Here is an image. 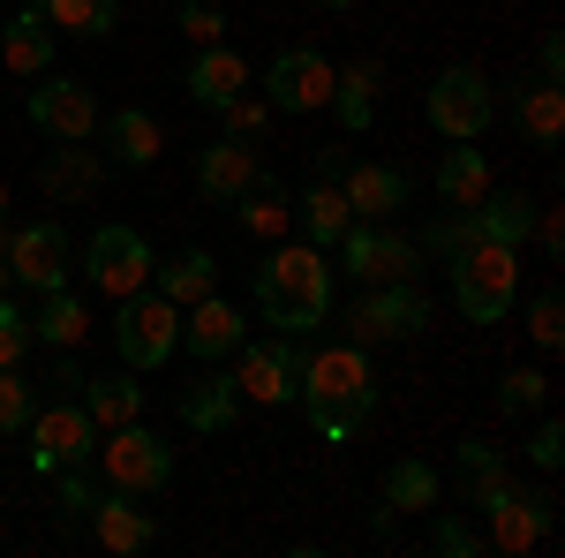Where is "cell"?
Wrapping results in <instances>:
<instances>
[{"instance_id":"6da1fadb","label":"cell","mask_w":565,"mask_h":558,"mask_svg":"<svg viewBox=\"0 0 565 558\" xmlns=\"http://www.w3.org/2000/svg\"><path fill=\"white\" fill-rule=\"evenodd\" d=\"M309 408V430L324 438V445H348L354 430L370 423V408H377V370H370V355L362 347H317L302 355V392H295Z\"/></svg>"},{"instance_id":"7a4b0ae2","label":"cell","mask_w":565,"mask_h":558,"mask_svg":"<svg viewBox=\"0 0 565 558\" xmlns=\"http://www.w3.org/2000/svg\"><path fill=\"white\" fill-rule=\"evenodd\" d=\"M257 309H264V325H279V340L317 333L332 317V264H324V250L317 242H302V250L279 242L257 264Z\"/></svg>"},{"instance_id":"3957f363","label":"cell","mask_w":565,"mask_h":558,"mask_svg":"<svg viewBox=\"0 0 565 558\" xmlns=\"http://www.w3.org/2000/svg\"><path fill=\"white\" fill-rule=\"evenodd\" d=\"M452 257V302L468 325H498L513 295H521V250H498V242H460L445 250Z\"/></svg>"},{"instance_id":"277c9868","label":"cell","mask_w":565,"mask_h":558,"mask_svg":"<svg viewBox=\"0 0 565 558\" xmlns=\"http://www.w3.org/2000/svg\"><path fill=\"white\" fill-rule=\"evenodd\" d=\"M90 461H98V475H106V491L151 498V491H167V475H174V445H159V438L143 430V415H136V423L106 430Z\"/></svg>"},{"instance_id":"5b68a950","label":"cell","mask_w":565,"mask_h":558,"mask_svg":"<svg viewBox=\"0 0 565 558\" xmlns=\"http://www.w3.org/2000/svg\"><path fill=\"white\" fill-rule=\"evenodd\" d=\"M114 347H121V362H129V370H159V362L181 347V309L159 295V287H136V295H121Z\"/></svg>"},{"instance_id":"8992f818","label":"cell","mask_w":565,"mask_h":558,"mask_svg":"<svg viewBox=\"0 0 565 558\" xmlns=\"http://www.w3.org/2000/svg\"><path fill=\"white\" fill-rule=\"evenodd\" d=\"M415 333H430V295H423L415 280H385V287H370V295L348 309V340L354 347L415 340Z\"/></svg>"},{"instance_id":"52a82bcc","label":"cell","mask_w":565,"mask_h":558,"mask_svg":"<svg viewBox=\"0 0 565 558\" xmlns=\"http://www.w3.org/2000/svg\"><path fill=\"white\" fill-rule=\"evenodd\" d=\"M490 114H498V98H490V76L482 69H445L430 84V129L445 136V144H476L482 129H490Z\"/></svg>"},{"instance_id":"ba28073f","label":"cell","mask_w":565,"mask_h":558,"mask_svg":"<svg viewBox=\"0 0 565 558\" xmlns=\"http://www.w3.org/2000/svg\"><path fill=\"white\" fill-rule=\"evenodd\" d=\"M151 242H143V234H136V227H98V234H90L84 242V272H90V287H98V295H136V287H151Z\"/></svg>"},{"instance_id":"9c48e42d","label":"cell","mask_w":565,"mask_h":558,"mask_svg":"<svg viewBox=\"0 0 565 558\" xmlns=\"http://www.w3.org/2000/svg\"><path fill=\"white\" fill-rule=\"evenodd\" d=\"M31 468L53 475V468H84L90 453H98V423H90L84 400H61V408H45V415H31Z\"/></svg>"},{"instance_id":"30bf717a","label":"cell","mask_w":565,"mask_h":558,"mask_svg":"<svg viewBox=\"0 0 565 558\" xmlns=\"http://www.w3.org/2000/svg\"><path fill=\"white\" fill-rule=\"evenodd\" d=\"M68 264H76V242H68V227H53V219L8 234V280H15V287H31V295L68 287Z\"/></svg>"},{"instance_id":"8fae6325","label":"cell","mask_w":565,"mask_h":558,"mask_svg":"<svg viewBox=\"0 0 565 558\" xmlns=\"http://www.w3.org/2000/svg\"><path fill=\"white\" fill-rule=\"evenodd\" d=\"M332 250H340V272H348V280H362V287L415 280V242H407V234H392V227H377V219H370V227H348Z\"/></svg>"},{"instance_id":"7c38bea8","label":"cell","mask_w":565,"mask_h":558,"mask_svg":"<svg viewBox=\"0 0 565 558\" xmlns=\"http://www.w3.org/2000/svg\"><path fill=\"white\" fill-rule=\"evenodd\" d=\"M264 98H271L279 114H324V106H332V61H324L317 45H287V53L271 61V76H264Z\"/></svg>"},{"instance_id":"4fadbf2b","label":"cell","mask_w":565,"mask_h":558,"mask_svg":"<svg viewBox=\"0 0 565 558\" xmlns=\"http://www.w3.org/2000/svg\"><path fill=\"white\" fill-rule=\"evenodd\" d=\"M242 362H234V386H242V400H264V408H287L295 392H302V355L287 340H242L234 347Z\"/></svg>"},{"instance_id":"5bb4252c","label":"cell","mask_w":565,"mask_h":558,"mask_svg":"<svg viewBox=\"0 0 565 558\" xmlns=\"http://www.w3.org/2000/svg\"><path fill=\"white\" fill-rule=\"evenodd\" d=\"M31 122H39L53 144H84V136L98 129V98H90V84H76V76H39V84H31Z\"/></svg>"},{"instance_id":"9a60e30c","label":"cell","mask_w":565,"mask_h":558,"mask_svg":"<svg viewBox=\"0 0 565 558\" xmlns=\"http://www.w3.org/2000/svg\"><path fill=\"white\" fill-rule=\"evenodd\" d=\"M551 528H558V498H551V491H505V498L490 506V551L521 558V551H535Z\"/></svg>"},{"instance_id":"2e32d148","label":"cell","mask_w":565,"mask_h":558,"mask_svg":"<svg viewBox=\"0 0 565 558\" xmlns=\"http://www.w3.org/2000/svg\"><path fill=\"white\" fill-rule=\"evenodd\" d=\"M264 181L257 151L242 144V136H218V144H204V159H196V189L212 197V204H234V197H249Z\"/></svg>"},{"instance_id":"e0dca14e","label":"cell","mask_w":565,"mask_h":558,"mask_svg":"<svg viewBox=\"0 0 565 558\" xmlns=\"http://www.w3.org/2000/svg\"><path fill=\"white\" fill-rule=\"evenodd\" d=\"M242 333H249V325H242V309H234V302H218V295H204V302H189V309H181V347H189L196 362L234 355Z\"/></svg>"},{"instance_id":"ac0fdd59","label":"cell","mask_w":565,"mask_h":558,"mask_svg":"<svg viewBox=\"0 0 565 558\" xmlns=\"http://www.w3.org/2000/svg\"><path fill=\"white\" fill-rule=\"evenodd\" d=\"M90 528H98V544H106L114 558L151 551V536H159V520L143 514L129 491H98V506H90Z\"/></svg>"},{"instance_id":"d6986e66","label":"cell","mask_w":565,"mask_h":558,"mask_svg":"<svg viewBox=\"0 0 565 558\" xmlns=\"http://www.w3.org/2000/svg\"><path fill=\"white\" fill-rule=\"evenodd\" d=\"M340 197H348V212H362V219H392L407 204V173L385 167V159H362V167L340 173Z\"/></svg>"},{"instance_id":"ffe728a7","label":"cell","mask_w":565,"mask_h":558,"mask_svg":"<svg viewBox=\"0 0 565 558\" xmlns=\"http://www.w3.org/2000/svg\"><path fill=\"white\" fill-rule=\"evenodd\" d=\"M0 53H8V69H15V76H45V69H53V23H45L39 0H31L23 15H8V23H0Z\"/></svg>"},{"instance_id":"44dd1931","label":"cell","mask_w":565,"mask_h":558,"mask_svg":"<svg viewBox=\"0 0 565 558\" xmlns=\"http://www.w3.org/2000/svg\"><path fill=\"white\" fill-rule=\"evenodd\" d=\"M234 91H249V61H242L234 45H204V53L189 61V98H196V106H226Z\"/></svg>"},{"instance_id":"7402d4cb","label":"cell","mask_w":565,"mask_h":558,"mask_svg":"<svg viewBox=\"0 0 565 558\" xmlns=\"http://www.w3.org/2000/svg\"><path fill=\"white\" fill-rule=\"evenodd\" d=\"M84 333H90V302L68 295V287H45L39 309H31V340H45V347H61V355H68Z\"/></svg>"},{"instance_id":"603a6c76","label":"cell","mask_w":565,"mask_h":558,"mask_svg":"<svg viewBox=\"0 0 565 558\" xmlns=\"http://www.w3.org/2000/svg\"><path fill=\"white\" fill-rule=\"evenodd\" d=\"M151 280H159V295L174 302V309H189V302L218 295V257H212V250H181V257L151 264Z\"/></svg>"},{"instance_id":"cb8c5ba5","label":"cell","mask_w":565,"mask_h":558,"mask_svg":"<svg viewBox=\"0 0 565 558\" xmlns=\"http://www.w3.org/2000/svg\"><path fill=\"white\" fill-rule=\"evenodd\" d=\"M460 475H468V483H460V506H476V514H490V506L513 491V483H505V453H498V445H482V438L460 445Z\"/></svg>"},{"instance_id":"d4e9b609","label":"cell","mask_w":565,"mask_h":558,"mask_svg":"<svg viewBox=\"0 0 565 558\" xmlns=\"http://www.w3.org/2000/svg\"><path fill=\"white\" fill-rule=\"evenodd\" d=\"M84 408L98 430H121L143 415V386H136L129 370H114V378H84Z\"/></svg>"},{"instance_id":"484cf974","label":"cell","mask_w":565,"mask_h":558,"mask_svg":"<svg viewBox=\"0 0 565 558\" xmlns=\"http://www.w3.org/2000/svg\"><path fill=\"white\" fill-rule=\"evenodd\" d=\"M106 151H114L121 167H151V159L167 151V136H159V122H151L143 106H121V114L106 122Z\"/></svg>"},{"instance_id":"4316f807","label":"cell","mask_w":565,"mask_h":558,"mask_svg":"<svg viewBox=\"0 0 565 558\" xmlns=\"http://www.w3.org/2000/svg\"><path fill=\"white\" fill-rule=\"evenodd\" d=\"M332 106H340V122L354 136L377 122V61H348V69H332Z\"/></svg>"},{"instance_id":"83f0119b","label":"cell","mask_w":565,"mask_h":558,"mask_svg":"<svg viewBox=\"0 0 565 558\" xmlns=\"http://www.w3.org/2000/svg\"><path fill=\"white\" fill-rule=\"evenodd\" d=\"M234 415H242V386L234 378H196L181 392V423L189 430H226Z\"/></svg>"},{"instance_id":"f1b7e54d","label":"cell","mask_w":565,"mask_h":558,"mask_svg":"<svg viewBox=\"0 0 565 558\" xmlns=\"http://www.w3.org/2000/svg\"><path fill=\"white\" fill-rule=\"evenodd\" d=\"M513 122H521L527 144H558V136H565V91H558V84L513 91Z\"/></svg>"},{"instance_id":"f546056e","label":"cell","mask_w":565,"mask_h":558,"mask_svg":"<svg viewBox=\"0 0 565 558\" xmlns=\"http://www.w3.org/2000/svg\"><path fill=\"white\" fill-rule=\"evenodd\" d=\"M45 197H61V204H84L90 189H98V159H90V144H61L53 159H45Z\"/></svg>"},{"instance_id":"4dcf8cb0","label":"cell","mask_w":565,"mask_h":558,"mask_svg":"<svg viewBox=\"0 0 565 558\" xmlns=\"http://www.w3.org/2000/svg\"><path fill=\"white\" fill-rule=\"evenodd\" d=\"M482 189H490V159H482L476 144H452V151L437 159V197H445V204H476Z\"/></svg>"},{"instance_id":"1f68e13d","label":"cell","mask_w":565,"mask_h":558,"mask_svg":"<svg viewBox=\"0 0 565 558\" xmlns=\"http://www.w3.org/2000/svg\"><path fill=\"white\" fill-rule=\"evenodd\" d=\"M295 212H302V227H309V242H317V250H332V242H340V234L354 227L348 197H340V181H317V189H309Z\"/></svg>"},{"instance_id":"d6a6232c","label":"cell","mask_w":565,"mask_h":558,"mask_svg":"<svg viewBox=\"0 0 565 558\" xmlns=\"http://www.w3.org/2000/svg\"><path fill=\"white\" fill-rule=\"evenodd\" d=\"M45 23L76 31V39H106L121 23V0H45Z\"/></svg>"},{"instance_id":"836d02e7","label":"cell","mask_w":565,"mask_h":558,"mask_svg":"<svg viewBox=\"0 0 565 558\" xmlns=\"http://www.w3.org/2000/svg\"><path fill=\"white\" fill-rule=\"evenodd\" d=\"M234 212H242V227H249L257 242H279V234H287V219H295V204L279 197V181H257L249 197H234Z\"/></svg>"},{"instance_id":"e575fe53","label":"cell","mask_w":565,"mask_h":558,"mask_svg":"<svg viewBox=\"0 0 565 558\" xmlns=\"http://www.w3.org/2000/svg\"><path fill=\"white\" fill-rule=\"evenodd\" d=\"M385 506H399V514L437 506V468H430V461H392V468H385Z\"/></svg>"},{"instance_id":"d590c367","label":"cell","mask_w":565,"mask_h":558,"mask_svg":"<svg viewBox=\"0 0 565 558\" xmlns=\"http://www.w3.org/2000/svg\"><path fill=\"white\" fill-rule=\"evenodd\" d=\"M53 498H61V520H90L98 506V483L84 468H53Z\"/></svg>"},{"instance_id":"8d00e7d4","label":"cell","mask_w":565,"mask_h":558,"mask_svg":"<svg viewBox=\"0 0 565 558\" xmlns=\"http://www.w3.org/2000/svg\"><path fill=\"white\" fill-rule=\"evenodd\" d=\"M543 400H551V378H543V370H513V378L498 386V408H505V415H527V408H543Z\"/></svg>"},{"instance_id":"74e56055","label":"cell","mask_w":565,"mask_h":558,"mask_svg":"<svg viewBox=\"0 0 565 558\" xmlns=\"http://www.w3.org/2000/svg\"><path fill=\"white\" fill-rule=\"evenodd\" d=\"M218 122H226V136H242V144H257V136H264V122H271V106H257L249 91H234V98L218 106Z\"/></svg>"},{"instance_id":"f35d334b","label":"cell","mask_w":565,"mask_h":558,"mask_svg":"<svg viewBox=\"0 0 565 558\" xmlns=\"http://www.w3.org/2000/svg\"><path fill=\"white\" fill-rule=\"evenodd\" d=\"M527 333H535V347H558L565 340V302H558V287H543V295L527 302Z\"/></svg>"},{"instance_id":"ab89813d","label":"cell","mask_w":565,"mask_h":558,"mask_svg":"<svg viewBox=\"0 0 565 558\" xmlns=\"http://www.w3.org/2000/svg\"><path fill=\"white\" fill-rule=\"evenodd\" d=\"M430 551H437V558H476V551H482V536H476V528H468L460 514H437Z\"/></svg>"},{"instance_id":"60d3db41","label":"cell","mask_w":565,"mask_h":558,"mask_svg":"<svg viewBox=\"0 0 565 558\" xmlns=\"http://www.w3.org/2000/svg\"><path fill=\"white\" fill-rule=\"evenodd\" d=\"M23 347H31V317L0 295V370H15V362H23Z\"/></svg>"},{"instance_id":"b9f144b4","label":"cell","mask_w":565,"mask_h":558,"mask_svg":"<svg viewBox=\"0 0 565 558\" xmlns=\"http://www.w3.org/2000/svg\"><path fill=\"white\" fill-rule=\"evenodd\" d=\"M31 415H39V408H31V386H23L15 370H0V438H8V430H23Z\"/></svg>"},{"instance_id":"7bdbcfd3","label":"cell","mask_w":565,"mask_h":558,"mask_svg":"<svg viewBox=\"0 0 565 558\" xmlns=\"http://www.w3.org/2000/svg\"><path fill=\"white\" fill-rule=\"evenodd\" d=\"M181 31L196 45H218L226 39V8H212V0H181Z\"/></svg>"},{"instance_id":"ee69618b","label":"cell","mask_w":565,"mask_h":558,"mask_svg":"<svg viewBox=\"0 0 565 558\" xmlns=\"http://www.w3.org/2000/svg\"><path fill=\"white\" fill-rule=\"evenodd\" d=\"M527 461H535V468H558V461H565V423H558V415H543V423H535Z\"/></svg>"},{"instance_id":"f6af8a7d","label":"cell","mask_w":565,"mask_h":558,"mask_svg":"<svg viewBox=\"0 0 565 558\" xmlns=\"http://www.w3.org/2000/svg\"><path fill=\"white\" fill-rule=\"evenodd\" d=\"M535 69H543V84H565V39H558V31L543 39V53H535Z\"/></svg>"},{"instance_id":"bcb514c9","label":"cell","mask_w":565,"mask_h":558,"mask_svg":"<svg viewBox=\"0 0 565 558\" xmlns=\"http://www.w3.org/2000/svg\"><path fill=\"white\" fill-rule=\"evenodd\" d=\"M340 173H348V159H340V151L324 144V151H317V181H340Z\"/></svg>"},{"instance_id":"7dc6e473","label":"cell","mask_w":565,"mask_h":558,"mask_svg":"<svg viewBox=\"0 0 565 558\" xmlns=\"http://www.w3.org/2000/svg\"><path fill=\"white\" fill-rule=\"evenodd\" d=\"M8 287H15V280H8V234H0V295H8Z\"/></svg>"},{"instance_id":"c3c4849f","label":"cell","mask_w":565,"mask_h":558,"mask_svg":"<svg viewBox=\"0 0 565 558\" xmlns=\"http://www.w3.org/2000/svg\"><path fill=\"white\" fill-rule=\"evenodd\" d=\"M0 219H8V189H0Z\"/></svg>"},{"instance_id":"681fc988","label":"cell","mask_w":565,"mask_h":558,"mask_svg":"<svg viewBox=\"0 0 565 558\" xmlns=\"http://www.w3.org/2000/svg\"><path fill=\"white\" fill-rule=\"evenodd\" d=\"M324 8H354V0H324Z\"/></svg>"}]
</instances>
